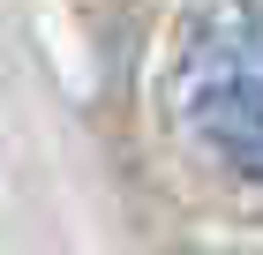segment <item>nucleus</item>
Listing matches in <instances>:
<instances>
[{
	"label": "nucleus",
	"mask_w": 263,
	"mask_h": 255,
	"mask_svg": "<svg viewBox=\"0 0 263 255\" xmlns=\"http://www.w3.org/2000/svg\"><path fill=\"white\" fill-rule=\"evenodd\" d=\"M173 113L226 173L263 188V0H203L188 15Z\"/></svg>",
	"instance_id": "nucleus-1"
}]
</instances>
